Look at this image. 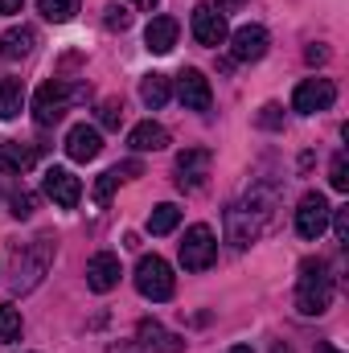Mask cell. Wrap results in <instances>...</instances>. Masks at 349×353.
I'll list each match as a JSON object with an SVG mask.
<instances>
[{
  "label": "cell",
  "instance_id": "1",
  "mask_svg": "<svg viewBox=\"0 0 349 353\" xmlns=\"http://www.w3.org/2000/svg\"><path fill=\"white\" fill-rule=\"evenodd\" d=\"M50 259H54V239L50 234H37L33 243H17L12 251V271H8V288L12 292H33L41 283V275L50 271Z\"/></svg>",
  "mask_w": 349,
  "mask_h": 353
},
{
  "label": "cell",
  "instance_id": "2",
  "mask_svg": "<svg viewBox=\"0 0 349 353\" xmlns=\"http://www.w3.org/2000/svg\"><path fill=\"white\" fill-rule=\"evenodd\" d=\"M333 304V271L325 259H304L300 263V283H296V308L304 316H325Z\"/></svg>",
  "mask_w": 349,
  "mask_h": 353
},
{
  "label": "cell",
  "instance_id": "3",
  "mask_svg": "<svg viewBox=\"0 0 349 353\" xmlns=\"http://www.w3.org/2000/svg\"><path fill=\"white\" fill-rule=\"evenodd\" d=\"M87 94H90L87 83H66V79L41 83L37 94H33V119H37V128H54V123L70 111V103H79V99H87Z\"/></svg>",
  "mask_w": 349,
  "mask_h": 353
},
{
  "label": "cell",
  "instance_id": "4",
  "mask_svg": "<svg viewBox=\"0 0 349 353\" xmlns=\"http://www.w3.org/2000/svg\"><path fill=\"white\" fill-rule=\"evenodd\" d=\"M136 292H140L144 300H152V304L173 300V292H177L173 267L165 263L161 255H144V259H140V267H136Z\"/></svg>",
  "mask_w": 349,
  "mask_h": 353
},
{
  "label": "cell",
  "instance_id": "5",
  "mask_svg": "<svg viewBox=\"0 0 349 353\" xmlns=\"http://www.w3.org/2000/svg\"><path fill=\"white\" fill-rule=\"evenodd\" d=\"M214 259H218V239H214V230H210L206 222L189 226L185 239H181V267H185V271H206Z\"/></svg>",
  "mask_w": 349,
  "mask_h": 353
},
{
  "label": "cell",
  "instance_id": "6",
  "mask_svg": "<svg viewBox=\"0 0 349 353\" xmlns=\"http://www.w3.org/2000/svg\"><path fill=\"white\" fill-rule=\"evenodd\" d=\"M337 103V87H333V79H304L296 94H292V107L300 111V115H317V111H329Z\"/></svg>",
  "mask_w": 349,
  "mask_h": 353
},
{
  "label": "cell",
  "instance_id": "7",
  "mask_svg": "<svg viewBox=\"0 0 349 353\" xmlns=\"http://www.w3.org/2000/svg\"><path fill=\"white\" fill-rule=\"evenodd\" d=\"M325 226H329V201H325V193H304L300 197V210H296V230H300V239H321L325 234Z\"/></svg>",
  "mask_w": 349,
  "mask_h": 353
},
{
  "label": "cell",
  "instance_id": "8",
  "mask_svg": "<svg viewBox=\"0 0 349 353\" xmlns=\"http://www.w3.org/2000/svg\"><path fill=\"white\" fill-rule=\"evenodd\" d=\"M177 94H181V107H185V111H210V103H214L210 79H206L201 70H193V66H185V70L177 74Z\"/></svg>",
  "mask_w": 349,
  "mask_h": 353
},
{
  "label": "cell",
  "instance_id": "9",
  "mask_svg": "<svg viewBox=\"0 0 349 353\" xmlns=\"http://www.w3.org/2000/svg\"><path fill=\"white\" fill-rule=\"evenodd\" d=\"M210 165H214V157L206 148H185L177 157V189H185V193L201 189L206 176H210Z\"/></svg>",
  "mask_w": 349,
  "mask_h": 353
},
{
  "label": "cell",
  "instance_id": "10",
  "mask_svg": "<svg viewBox=\"0 0 349 353\" xmlns=\"http://www.w3.org/2000/svg\"><path fill=\"white\" fill-rule=\"evenodd\" d=\"M41 189H46V197H50L54 205H62V210H74L79 197H83V185H79V176L70 173V169H46Z\"/></svg>",
  "mask_w": 349,
  "mask_h": 353
},
{
  "label": "cell",
  "instance_id": "11",
  "mask_svg": "<svg viewBox=\"0 0 349 353\" xmlns=\"http://www.w3.org/2000/svg\"><path fill=\"white\" fill-rule=\"evenodd\" d=\"M267 46H271V37L263 25H243L239 33H230V62H259Z\"/></svg>",
  "mask_w": 349,
  "mask_h": 353
},
{
  "label": "cell",
  "instance_id": "12",
  "mask_svg": "<svg viewBox=\"0 0 349 353\" xmlns=\"http://www.w3.org/2000/svg\"><path fill=\"white\" fill-rule=\"evenodd\" d=\"M193 37L201 41V46H222L226 37H230V29H226V17L214 8V4H197L193 8Z\"/></svg>",
  "mask_w": 349,
  "mask_h": 353
},
{
  "label": "cell",
  "instance_id": "13",
  "mask_svg": "<svg viewBox=\"0 0 349 353\" xmlns=\"http://www.w3.org/2000/svg\"><path fill=\"white\" fill-rule=\"evenodd\" d=\"M103 152V136H99V128H90V123H74L70 132H66V157L70 161H79V165H87Z\"/></svg>",
  "mask_w": 349,
  "mask_h": 353
},
{
  "label": "cell",
  "instance_id": "14",
  "mask_svg": "<svg viewBox=\"0 0 349 353\" xmlns=\"http://www.w3.org/2000/svg\"><path fill=\"white\" fill-rule=\"evenodd\" d=\"M136 345L144 353H181V337H173V333H165V325L161 321H140L136 325Z\"/></svg>",
  "mask_w": 349,
  "mask_h": 353
},
{
  "label": "cell",
  "instance_id": "15",
  "mask_svg": "<svg viewBox=\"0 0 349 353\" xmlns=\"http://www.w3.org/2000/svg\"><path fill=\"white\" fill-rule=\"evenodd\" d=\"M115 283H119V255L99 251V255L87 263V288L90 292H111Z\"/></svg>",
  "mask_w": 349,
  "mask_h": 353
},
{
  "label": "cell",
  "instance_id": "16",
  "mask_svg": "<svg viewBox=\"0 0 349 353\" xmlns=\"http://www.w3.org/2000/svg\"><path fill=\"white\" fill-rule=\"evenodd\" d=\"M255 234H259V222L243 205H230L226 210V239H230V247H247Z\"/></svg>",
  "mask_w": 349,
  "mask_h": 353
},
{
  "label": "cell",
  "instance_id": "17",
  "mask_svg": "<svg viewBox=\"0 0 349 353\" xmlns=\"http://www.w3.org/2000/svg\"><path fill=\"white\" fill-rule=\"evenodd\" d=\"M144 46H148L152 54H169L177 46V21L173 17H152L148 29H144Z\"/></svg>",
  "mask_w": 349,
  "mask_h": 353
},
{
  "label": "cell",
  "instance_id": "18",
  "mask_svg": "<svg viewBox=\"0 0 349 353\" xmlns=\"http://www.w3.org/2000/svg\"><path fill=\"white\" fill-rule=\"evenodd\" d=\"M128 144H132L136 152H161V148H169V132L148 119V123H136V128H132Z\"/></svg>",
  "mask_w": 349,
  "mask_h": 353
},
{
  "label": "cell",
  "instance_id": "19",
  "mask_svg": "<svg viewBox=\"0 0 349 353\" xmlns=\"http://www.w3.org/2000/svg\"><path fill=\"white\" fill-rule=\"evenodd\" d=\"M37 165L33 144H0V173H25Z\"/></svg>",
  "mask_w": 349,
  "mask_h": 353
},
{
  "label": "cell",
  "instance_id": "20",
  "mask_svg": "<svg viewBox=\"0 0 349 353\" xmlns=\"http://www.w3.org/2000/svg\"><path fill=\"white\" fill-rule=\"evenodd\" d=\"M33 41H37V33L29 29V25H17V29H8L4 37H0V58H25L29 50H33Z\"/></svg>",
  "mask_w": 349,
  "mask_h": 353
},
{
  "label": "cell",
  "instance_id": "21",
  "mask_svg": "<svg viewBox=\"0 0 349 353\" xmlns=\"http://www.w3.org/2000/svg\"><path fill=\"white\" fill-rule=\"evenodd\" d=\"M25 107V87L21 79H0V119H17Z\"/></svg>",
  "mask_w": 349,
  "mask_h": 353
},
{
  "label": "cell",
  "instance_id": "22",
  "mask_svg": "<svg viewBox=\"0 0 349 353\" xmlns=\"http://www.w3.org/2000/svg\"><path fill=\"white\" fill-rule=\"evenodd\" d=\"M169 74H144V83H140V99L157 111V107H165L169 103Z\"/></svg>",
  "mask_w": 349,
  "mask_h": 353
},
{
  "label": "cell",
  "instance_id": "23",
  "mask_svg": "<svg viewBox=\"0 0 349 353\" xmlns=\"http://www.w3.org/2000/svg\"><path fill=\"white\" fill-rule=\"evenodd\" d=\"M177 222H181V210H177L173 201H165V205H157L148 214V234H173Z\"/></svg>",
  "mask_w": 349,
  "mask_h": 353
},
{
  "label": "cell",
  "instance_id": "24",
  "mask_svg": "<svg viewBox=\"0 0 349 353\" xmlns=\"http://www.w3.org/2000/svg\"><path fill=\"white\" fill-rule=\"evenodd\" d=\"M37 12L46 21H54V25H66V21H74L79 0H37Z\"/></svg>",
  "mask_w": 349,
  "mask_h": 353
},
{
  "label": "cell",
  "instance_id": "25",
  "mask_svg": "<svg viewBox=\"0 0 349 353\" xmlns=\"http://www.w3.org/2000/svg\"><path fill=\"white\" fill-rule=\"evenodd\" d=\"M21 341V312L12 304H0V345Z\"/></svg>",
  "mask_w": 349,
  "mask_h": 353
},
{
  "label": "cell",
  "instance_id": "26",
  "mask_svg": "<svg viewBox=\"0 0 349 353\" xmlns=\"http://www.w3.org/2000/svg\"><path fill=\"white\" fill-rule=\"evenodd\" d=\"M119 123H123V103H119V99H103V103H99V128L115 132Z\"/></svg>",
  "mask_w": 349,
  "mask_h": 353
},
{
  "label": "cell",
  "instance_id": "27",
  "mask_svg": "<svg viewBox=\"0 0 349 353\" xmlns=\"http://www.w3.org/2000/svg\"><path fill=\"white\" fill-rule=\"evenodd\" d=\"M119 181H123V176H119V169H107V173L99 176V181H94V189H90V197H94V201H99V205H107V201H111V193H115V185H119Z\"/></svg>",
  "mask_w": 349,
  "mask_h": 353
},
{
  "label": "cell",
  "instance_id": "28",
  "mask_svg": "<svg viewBox=\"0 0 349 353\" xmlns=\"http://www.w3.org/2000/svg\"><path fill=\"white\" fill-rule=\"evenodd\" d=\"M329 185H333L337 193H346V189H349V157H346V152H337V157H333V165H329Z\"/></svg>",
  "mask_w": 349,
  "mask_h": 353
},
{
  "label": "cell",
  "instance_id": "29",
  "mask_svg": "<svg viewBox=\"0 0 349 353\" xmlns=\"http://www.w3.org/2000/svg\"><path fill=\"white\" fill-rule=\"evenodd\" d=\"M103 25H107V29H119V33H123V29L132 25V12H128L123 4H107V8H103Z\"/></svg>",
  "mask_w": 349,
  "mask_h": 353
},
{
  "label": "cell",
  "instance_id": "30",
  "mask_svg": "<svg viewBox=\"0 0 349 353\" xmlns=\"http://www.w3.org/2000/svg\"><path fill=\"white\" fill-rule=\"evenodd\" d=\"M8 205H12V218H29L33 205H37V197L25 193V189H12V193H8Z\"/></svg>",
  "mask_w": 349,
  "mask_h": 353
},
{
  "label": "cell",
  "instance_id": "31",
  "mask_svg": "<svg viewBox=\"0 0 349 353\" xmlns=\"http://www.w3.org/2000/svg\"><path fill=\"white\" fill-rule=\"evenodd\" d=\"M259 128H267V132H279V128H283V111H279V103H263L259 107Z\"/></svg>",
  "mask_w": 349,
  "mask_h": 353
},
{
  "label": "cell",
  "instance_id": "32",
  "mask_svg": "<svg viewBox=\"0 0 349 353\" xmlns=\"http://www.w3.org/2000/svg\"><path fill=\"white\" fill-rule=\"evenodd\" d=\"M329 214H333V234H337V243H349V205L329 210Z\"/></svg>",
  "mask_w": 349,
  "mask_h": 353
},
{
  "label": "cell",
  "instance_id": "33",
  "mask_svg": "<svg viewBox=\"0 0 349 353\" xmlns=\"http://www.w3.org/2000/svg\"><path fill=\"white\" fill-rule=\"evenodd\" d=\"M304 62H308V66H325V62H329V50H325V46H308V50H304Z\"/></svg>",
  "mask_w": 349,
  "mask_h": 353
},
{
  "label": "cell",
  "instance_id": "34",
  "mask_svg": "<svg viewBox=\"0 0 349 353\" xmlns=\"http://www.w3.org/2000/svg\"><path fill=\"white\" fill-rule=\"evenodd\" d=\"M243 4H247V0H218V4H214V8H218V12H222V17H226V12H239V8H243Z\"/></svg>",
  "mask_w": 349,
  "mask_h": 353
},
{
  "label": "cell",
  "instance_id": "35",
  "mask_svg": "<svg viewBox=\"0 0 349 353\" xmlns=\"http://www.w3.org/2000/svg\"><path fill=\"white\" fill-rule=\"evenodd\" d=\"M25 8V0H0V12L4 17H12V12H21Z\"/></svg>",
  "mask_w": 349,
  "mask_h": 353
},
{
  "label": "cell",
  "instance_id": "36",
  "mask_svg": "<svg viewBox=\"0 0 349 353\" xmlns=\"http://www.w3.org/2000/svg\"><path fill=\"white\" fill-rule=\"evenodd\" d=\"M111 353H144V350H140V345H115Z\"/></svg>",
  "mask_w": 349,
  "mask_h": 353
},
{
  "label": "cell",
  "instance_id": "37",
  "mask_svg": "<svg viewBox=\"0 0 349 353\" xmlns=\"http://www.w3.org/2000/svg\"><path fill=\"white\" fill-rule=\"evenodd\" d=\"M271 353H292V345H283V341H275V345H271Z\"/></svg>",
  "mask_w": 349,
  "mask_h": 353
},
{
  "label": "cell",
  "instance_id": "38",
  "mask_svg": "<svg viewBox=\"0 0 349 353\" xmlns=\"http://www.w3.org/2000/svg\"><path fill=\"white\" fill-rule=\"evenodd\" d=\"M132 4H140V8H157L161 0H132Z\"/></svg>",
  "mask_w": 349,
  "mask_h": 353
},
{
  "label": "cell",
  "instance_id": "39",
  "mask_svg": "<svg viewBox=\"0 0 349 353\" xmlns=\"http://www.w3.org/2000/svg\"><path fill=\"white\" fill-rule=\"evenodd\" d=\"M317 353H341V350H337V345H329V341H325V345H317Z\"/></svg>",
  "mask_w": 349,
  "mask_h": 353
},
{
  "label": "cell",
  "instance_id": "40",
  "mask_svg": "<svg viewBox=\"0 0 349 353\" xmlns=\"http://www.w3.org/2000/svg\"><path fill=\"white\" fill-rule=\"evenodd\" d=\"M230 353H251V345H235Z\"/></svg>",
  "mask_w": 349,
  "mask_h": 353
}]
</instances>
